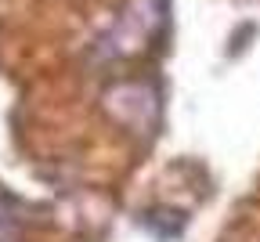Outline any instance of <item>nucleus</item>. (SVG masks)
Listing matches in <instances>:
<instances>
[{
	"instance_id": "nucleus-1",
	"label": "nucleus",
	"mask_w": 260,
	"mask_h": 242,
	"mask_svg": "<svg viewBox=\"0 0 260 242\" xmlns=\"http://www.w3.org/2000/svg\"><path fill=\"white\" fill-rule=\"evenodd\" d=\"M170 0H126V8L116 15L109 33L98 40V58H130L145 51L148 40H155L167 25Z\"/></svg>"
}]
</instances>
